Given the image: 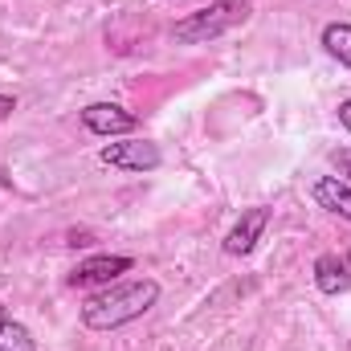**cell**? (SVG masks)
Returning a JSON list of instances; mask_svg holds the SVG:
<instances>
[{"label":"cell","instance_id":"10","mask_svg":"<svg viewBox=\"0 0 351 351\" xmlns=\"http://www.w3.org/2000/svg\"><path fill=\"white\" fill-rule=\"evenodd\" d=\"M319 41H323V49H327L339 66H348L351 70V25L348 21H331V25H323Z\"/></svg>","mask_w":351,"mask_h":351},{"label":"cell","instance_id":"12","mask_svg":"<svg viewBox=\"0 0 351 351\" xmlns=\"http://www.w3.org/2000/svg\"><path fill=\"white\" fill-rule=\"evenodd\" d=\"M335 164H339V172L348 176V184H351V152L343 147V152H335Z\"/></svg>","mask_w":351,"mask_h":351},{"label":"cell","instance_id":"7","mask_svg":"<svg viewBox=\"0 0 351 351\" xmlns=\"http://www.w3.org/2000/svg\"><path fill=\"white\" fill-rule=\"evenodd\" d=\"M311 196H315L319 208H327L331 217H339V221L351 225V184L343 176H319L311 184Z\"/></svg>","mask_w":351,"mask_h":351},{"label":"cell","instance_id":"2","mask_svg":"<svg viewBox=\"0 0 351 351\" xmlns=\"http://www.w3.org/2000/svg\"><path fill=\"white\" fill-rule=\"evenodd\" d=\"M250 12H254V0H213L208 8L188 12L184 21H176L172 37L180 41V45H208V41L225 37L229 29L245 25Z\"/></svg>","mask_w":351,"mask_h":351},{"label":"cell","instance_id":"9","mask_svg":"<svg viewBox=\"0 0 351 351\" xmlns=\"http://www.w3.org/2000/svg\"><path fill=\"white\" fill-rule=\"evenodd\" d=\"M0 351H37L33 331H29L25 323H16V319L4 311V302H0Z\"/></svg>","mask_w":351,"mask_h":351},{"label":"cell","instance_id":"1","mask_svg":"<svg viewBox=\"0 0 351 351\" xmlns=\"http://www.w3.org/2000/svg\"><path fill=\"white\" fill-rule=\"evenodd\" d=\"M160 302V282L156 278H131V282H110L98 294L82 302V327L90 331H119L135 319H143Z\"/></svg>","mask_w":351,"mask_h":351},{"label":"cell","instance_id":"5","mask_svg":"<svg viewBox=\"0 0 351 351\" xmlns=\"http://www.w3.org/2000/svg\"><path fill=\"white\" fill-rule=\"evenodd\" d=\"M135 269V258H127V254H94L86 262H78L70 269V286H110V282H119V274H131Z\"/></svg>","mask_w":351,"mask_h":351},{"label":"cell","instance_id":"11","mask_svg":"<svg viewBox=\"0 0 351 351\" xmlns=\"http://www.w3.org/2000/svg\"><path fill=\"white\" fill-rule=\"evenodd\" d=\"M12 110H16V98H12V94H0V123H8Z\"/></svg>","mask_w":351,"mask_h":351},{"label":"cell","instance_id":"6","mask_svg":"<svg viewBox=\"0 0 351 351\" xmlns=\"http://www.w3.org/2000/svg\"><path fill=\"white\" fill-rule=\"evenodd\" d=\"M265 225H269V208L265 204H258V208H245L241 217H237V225L225 233V254L229 258H245V254H254V245L262 241Z\"/></svg>","mask_w":351,"mask_h":351},{"label":"cell","instance_id":"3","mask_svg":"<svg viewBox=\"0 0 351 351\" xmlns=\"http://www.w3.org/2000/svg\"><path fill=\"white\" fill-rule=\"evenodd\" d=\"M98 160L110 164V168H119V172H156L164 164V152L152 139H119V143L110 139L98 152Z\"/></svg>","mask_w":351,"mask_h":351},{"label":"cell","instance_id":"13","mask_svg":"<svg viewBox=\"0 0 351 351\" xmlns=\"http://www.w3.org/2000/svg\"><path fill=\"white\" fill-rule=\"evenodd\" d=\"M339 123L351 131V98H343V102H339Z\"/></svg>","mask_w":351,"mask_h":351},{"label":"cell","instance_id":"8","mask_svg":"<svg viewBox=\"0 0 351 351\" xmlns=\"http://www.w3.org/2000/svg\"><path fill=\"white\" fill-rule=\"evenodd\" d=\"M315 286H319V294H343L351 290V269L348 262L339 258V254H319L315 258Z\"/></svg>","mask_w":351,"mask_h":351},{"label":"cell","instance_id":"4","mask_svg":"<svg viewBox=\"0 0 351 351\" xmlns=\"http://www.w3.org/2000/svg\"><path fill=\"white\" fill-rule=\"evenodd\" d=\"M82 127L98 139H119V135L139 131V114H131L119 102H90V106H82Z\"/></svg>","mask_w":351,"mask_h":351}]
</instances>
